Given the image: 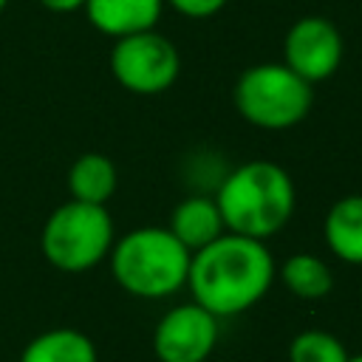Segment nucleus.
Listing matches in <instances>:
<instances>
[{"mask_svg":"<svg viewBox=\"0 0 362 362\" xmlns=\"http://www.w3.org/2000/svg\"><path fill=\"white\" fill-rule=\"evenodd\" d=\"M274 257L266 240L223 232L204 249L192 252L187 288L209 314L235 317L257 305L274 283Z\"/></svg>","mask_w":362,"mask_h":362,"instance_id":"1","label":"nucleus"},{"mask_svg":"<svg viewBox=\"0 0 362 362\" xmlns=\"http://www.w3.org/2000/svg\"><path fill=\"white\" fill-rule=\"evenodd\" d=\"M294 201L297 189L291 175L269 158H252L232 167L215 187V204L226 232L255 240L277 235L291 221Z\"/></svg>","mask_w":362,"mask_h":362,"instance_id":"2","label":"nucleus"},{"mask_svg":"<svg viewBox=\"0 0 362 362\" xmlns=\"http://www.w3.org/2000/svg\"><path fill=\"white\" fill-rule=\"evenodd\" d=\"M113 280L133 297L161 300L187 286L192 252L167 226H139L113 240Z\"/></svg>","mask_w":362,"mask_h":362,"instance_id":"3","label":"nucleus"},{"mask_svg":"<svg viewBox=\"0 0 362 362\" xmlns=\"http://www.w3.org/2000/svg\"><path fill=\"white\" fill-rule=\"evenodd\" d=\"M113 218L99 204L65 201L42 223L40 249L45 260L68 274L99 266L113 249Z\"/></svg>","mask_w":362,"mask_h":362,"instance_id":"4","label":"nucleus"},{"mask_svg":"<svg viewBox=\"0 0 362 362\" xmlns=\"http://www.w3.org/2000/svg\"><path fill=\"white\" fill-rule=\"evenodd\" d=\"M232 99L243 122L260 130H288L308 116L314 90L286 62H257L238 76Z\"/></svg>","mask_w":362,"mask_h":362,"instance_id":"5","label":"nucleus"},{"mask_svg":"<svg viewBox=\"0 0 362 362\" xmlns=\"http://www.w3.org/2000/svg\"><path fill=\"white\" fill-rule=\"evenodd\" d=\"M110 74L124 90L136 96H158L175 85L181 74V57L175 42L153 28L113 40Z\"/></svg>","mask_w":362,"mask_h":362,"instance_id":"6","label":"nucleus"},{"mask_svg":"<svg viewBox=\"0 0 362 362\" xmlns=\"http://www.w3.org/2000/svg\"><path fill=\"white\" fill-rule=\"evenodd\" d=\"M342 34L322 14H305L291 23L283 40V62L308 85L337 74L342 62Z\"/></svg>","mask_w":362,"mask_h":362,"instance_id":"7","label":"nucleus"},{"mask_svg":"<svg viewBox=\"0 0 362 362\" xmlns=\"http://www.w3.org/2000/svg\"><path fill=\"white\" fill-rule=\"evenodd\" d=\"M218 342V317L204 305L181 303L164 311L153 331L158 362H206Z\"/></svg>","mask_w":362,"mask_h":362,"instance_id":"8","label":"nucleus"},{"mask_svg":"<svg viewBox=\"0 0 362 362\" xmlns=\"http://www.w3.org/2000/svg\"><path fill=\"white\" fill-rule=\"evenodd\" d=\"M164 6V0H88L82 11L99 34L122 40L130 34L153 31Z\"/></svg>","mask_w":362,"mask_h":362,"instance_id":"9","label":"nucleus"},{"mask_svg":"<svg viewBox=\"0 0 362 362\" xmlns=\"http://www.w3.org/2000/svg\"><path fill=\"white\" fill-rule=\"evenodd\" d=\"M167 229L189 249L198 252L206 243H212L215 238H221L226 232L221 209L215 204V195H204V192H192L187 198H181L170 215Z\"/></svg>","mask_w":362,"mask_h":362,"instance_id":"10","label":"nucleus"},{"mask_svg":"<svg viewBox=\"0 0 362 362\" xmlns=\"http://www.w3.org/2000/svg\"><path fill=\"white\" fill-rule=\"evenodd\" d=\"M328 252L351 266H362V195H342L322 221Z\"/></svg>","mask_w":362,"mask_h":362,"instance_id":"11","label":"nucleus"},{"mask_svg":"<svg viewBox=\"0 0 362 362\" xmlns=\"http://www.w3.org/2000/svg\"><path fill=\"white\" fill-rule=\"evenodd\" d=\"M119 187V170L105 153H82L68 167V192L74 201L105 206Z\"/></svg>","mask_w":362,"mask_h":362,"instance_id":"12","label":"nucleus"},{"mask_svg":"<svg viewBox=\"0 0 362 362\" xmlns=\"http://www.w3.org/2000/svg\"><path fill=\"white\" fill-rule=\"evenodd\" d=\"M20 362H99L96 345L79 328H48L28 339L20 354Z\"/></svg>","mask_w":362,"mask_h":362,"instance_id":"13","label":"nucleus"},{"mask_svg":"<svg viewBox=\"0 0 362 362\" xmlns=\"http://www.w3.org/2000/svg\"><path fill=\"white\" fill-rule=\"evenodd\" d=\"M280 277H283V286L300 300H322L334 288L331 266L320 255H311V252H297L286 257Z\"/></svg>","mask_w":362,"mask_h":362,"instance_id":"14","label":"nucleus"},{"mask_svg":"<svg viewBox=\"0 0 362 362\" xmlns=\"http://www.w3.org/2000/svg\"><path fill=\"white\" fill-rule=\"evenodd\" d=\"M348 348L322 328H305L288 345V362H348Z\"/></svg>","mask_w":362,"mask_h":362,"instance_id":"15","label":"nucleus"},{"mask_svg":"<svg viewBox=\"0 0 362 362\" xmlns=\"http://www.w3.org/2000/svg\"><path fill=\"white\" fill-rule=\"evenodd\" d=\"M164 3H170V6H173L178 14H184V17L206 20V17L218 14L229 0H164Z\"/></svg>","mask_w":362,"mask_h":362,"instance_id":"16","label":"nucleus"},{"mask_svg":"<svg viewBox=\"0 0 362 362\" xmlns=\"http://www.w3.org/2000/svg\"><path fill=\"white\" fill-rule=\"evenodd\" d=\"M85 3H88V0H40V6L48 8V11H54V14L79 11V8H85Z\"/></svg>","mask_w":362,"mask_h":362,"instance_id":"17","label":"nucleus"},{"mask_svg":"<svg viewBox=\"0 0 362 362\" xmlns=\"http://www.w3.org/2000/svg\"><path fill=\"white\" fill-rule=\"evenodd\" d=\"M348 362H362V354H351V356H348Z\"/></svg>","mask_w":362,"mask_h":362,"instance_id":"18","label":"nucleus"},{"mask_svg":"<svg viewBox=\"0 0 362 362\" xmlns=\"http://www.w3.org/2000/svg\"><path fill=\"white\" fill-rule=\"evenodd\" d=\"M6 6H8V0H0V11H3V8H6Z\"/></svg>","mask_w":362,"mask_h":362,"instance_id":"19","label":"nucleus"}]
</instances>
